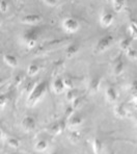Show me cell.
<instances>
[{
	"instance_id": "1",
	"label": "cell",
	"mask_w": 137,
	"mask_h": 154,
	"mask_svg": "<svg viewBox=\"0 0 137 154\" xmlns=\"http://www.w3.org/2000/svg\"><path fill=\"white\" fill-rule=\"evenodd\" d=\"M47 90V82L46 81H42V82H39L33 87V89L30 91L28 95V104L30 105H34L35 103H37L40 100L43 98V96L45 95Z\"/></svg>"
},
{
	"instance_id": "2",
	"label": "cell",
	"mask_w": 137,
	"mask_h": 154,
	"mask_svg": "<svg viewBox=\"0 0 137 154\" xmlns=\"http://www.w3.org/2000/svg\"><path fill=\"white\" fill-rule=\"evenodd\" d=\"M37 38H39V32L37 29H28L22 35V41L28 49H32L37 46Z\"/></svg>"
},
{
	"instance_id": "3",
	"label": "cell",
	"mask_w": 137,
	"mask_h": 154,
	"mask_svg": "<svg viewBox=\"0 0 137 154\" xmlns=\"http://www.w3.org/2000/svg\"><path fill=\"white\" fill-rule=\"evenodd\" d=\"M62 29L68 33H75L80 27L79 21L74 17H67L62 20Z\"/></svg>"
},
{
	"instance_id": "4",
	"label": "cell",
	"mask_w": 137,
	"mask_h": 154,
	"mask_svg": "<svg viewBox=\"0 0 137 154\" xmlns=\"http://www.w3.org/2000/svg\"><path fill=\"white\" fill-rule=\"evenodd\" d=\"M113 41L114 38L111 35H106L104 37H102L98 41V43L96 45V52L103 53V52L108 50L110 47H111V45L113 44Z\"/></svg>"
},
{
	"instance_id": "5",
	"label": "cell",
	"mask_w": 137,
	"mask_h": 154,
	"mask_svg": "<svg viewBox=\"0 0 137 154\" xmlns=\"http://www.w3.org/2000/svg\"><path fill=\"white\" fill-rule=\"evenodd\" d=\"M42 21V16L37 15V14H28L21 18L20 22L23 24H27V25H35L39 24Z\"/></svg>"
},
{
	"instance_id": "6",
	"label": "cell",
	"mask_w": 137,
	"mask_h": 154,
	"mask_svg": "<svg viewBox=\"0 0 137 154\" xmlns=\"http://www.w3.org/2000/svg\"><path fill=\"white\" fill-rule=\"evenodd\" d=\"M114 21V16L112 13L110 12H105L101 15L100 17V24L103 28H107L113 23Z\"/></svg>"
},
{
	"instance_id": "7",
	"label": "cell",
	"mask_w": 137,
	"mask_h": 154,
	"mask_svg": "<svg viewBox=\"0 0 137 154\" xmlns=\"http://www.w3.org/2000/svg\"><path fill=\"white\" fill-rule=\"evenodd\" d=\"M22 127L25 131H32L35 128V121L32 117L26 116L22 120Z\"/></svg>"
},
{
	"instance_id": "8",
	"label": "cell",
	"mask_w": 137,
	"mask_h": 154,
	"mask_svg": "<svg viewBox=\"0 0 137 154\" xmlns=\"http://www.w3.org/2000/svg\"><path fill=\"white\" fill-rule=\"evenodd\" d=\"M52 90L55 94H62L66 91V87H64V79L62 78H56L52 83Z\"/></svg>"
},
{
	"instance_id": "9",
	"label": "cell",
	"mask_w": 137,
	"mask_h": 154,
	"mask_svg": "<svg viewBox=\"0 0 137 154\" xmlns=\"http://www.w3.org/2000/svg\"><path fill=\"white\" fill-rule=\"evenodd\" d=\"M118 92L113 87H108L105 92V98L109 103H114L118 100Z\"/></svg>"
},
{
	"instance_id": "10",
	"label": "cell",
	"mask_w": 137,
	"mask_h": 154,
	"mask_svg": "<svg viewBox=\"0 0 137 154\" xmlns=\"http://www.w3.org/2000/svg\"><path fill=\"white\" fill-rule=\"evenodd\" d=\"M3 62H4V64H5L6 66H8V67H10V68L18 67V64H19V62H18V58L16 57L15 55L10 54V53L4 54V55H3Z\"/></svg>"
},
{
	"instance_id": "11",
	"label": "cell",
	"mask_w": 137,
	"mask_h": 154,
	"mask_svg": "<svg viewBox=\"0 0 137 154\" xmlns=\"http://www.w3.org/2000/svg\"><path fill=\"white\" fill-rule=\"evenodd\" d=\"M83 123V118L79 115H72L69 119V125L71 127H78Z\"/></svg>"
},
{
	"instance_id": "12",
	"label": "cell",
	"mask_w": 137,
	"mask_h": 154,
	"mask_svg": "<svg viewBox=\"0 0 137 154\" xmlns=\"http://www.w3.org/2000/svg\"><path fill=\"white\" fill-rule=\"evenodd\" d=\"M101 85V78L99 76H95L91 78V82H89V90L91 93H97L100 89Z\"/></svg>"
},
{
	"instance_id": "13",
	"label": "cell",
	"mask_w": 137,
	"mask_h": 154,
	"mask_svg": "<svg viewBox=\"0 0 137 154\" xmlns=\"http://www.w3.org/2000/svg\"><path fill=\"white\" fill-rule=\"evenodd\" d=\"M91 147H93V150L95 154H101L103 151V144L98 137H95L91 142Z\"/></svg>"
},
{
	"instance_id": "14",
	"label": "cell",
	"mask_w": 137,
	"mask_h": 154,
	"mask_svg": "<svg viewBox=\"0 0 137 154\" xmlns=\"http://www.w3.org/2000/svg\"><path fill=\"white\" fill-rule=\"evenodd\" d=\"M131 45H132V38H124L120 41V43H118L120 49L125 52L131 47Z\"/></svg>"
},
{
	"instance_id": "15",
	"label": "cell",
	"mask_w": 137,
	"mask_h": 154,
	"mask_svg": "<svg viewBox=\"0 0 137 154\" xmlns=\"http://www.w3.org/2000/svg\"><path fill=\"white\" fill-rule=\"evenodd\" d=\"M79 49H80V46L78 44H76V43H74V44H71L68 47V48H67V50H66L67 57H72V56H74L78 51H79Z\"/></svg>"
},
{
	"instance_id": "16",
	"label": "cell",
	"mask_w": 137,
	"mask_h": 154,
	"mask_svg": "<svg viewBox=\"0 0 137 154\" xmlns=\"http://www.w3.org/2000/svg\"><path fill=\"white\" fill-rule=\"evenodd\" d=\"M125 70V64L122 60H118V62L114 64V67H113V74L116 76H120L121 74L124 72Z\"/></svg>"
},
{
	"instance_id": "17",
	"label": "cell",
	"mask_w": 137,
	"mask_h": 154,
	"mask_svg": "<svg viewBox=\"0 0 137 154\" xmlns=\"http://www.w3.org/2000/svg\"><path fill=\"white\" fill-rule=\"evenodd\" d=\"M112 6H113V10L116 13H121L125 8L126 5V0H112Z\"/></svg>"
},
{
	"instance_id": "18",
	"label": "cell",
	"mask_w": 137,
	"mask_h": 154,
	"mask_svg": "<svg viewBox=\"0 0 137 154\" xmlns=\"http://www.w3.org/2000/svg\"><path fill=\"white\" fill-rule=\"evenodd\" d=\"M114 115L118 118H124L127 115V110H126L125 106L123 104H118V105L114 106Z\"/></svg>"
},
{
	"instance_id": "19",
	"label": "cell",
	"mask_w": 137,
	"mask_h": 154,
	"mask_svg": "<svg viewBox=\"0 0 137 154\" xmlns=\"http://www.w3.org/2000/svg\"><path fill=\"white\" fill-rule=\"evenodd\" d=\"M34 149L37 151H39V152H44V151H46L48 149V143L44 141V140H40V141L35 143Z\"/></svg>"
},
{
	"instance_id": "20",
	"label": "cell",
	"mask_w": 137,
	"mask_h": 154,
	"mask_svg": "<svg viewBox=\"0 0 137 154\" xmlns=\"http://www.w3.org/2000/svg\"><path fill=\"white\" fill-rule=\"evenodd\" d=\"M40 72V67L37 64H30L27 68V74L29 76H35Z\"/></svg>"
},
{
	"instance_id": "21",
	"label": "cell",
	"mask_w": 137,
	"mask_h": 154,
	"mask_svg": "<svg viewBox=\"0 0 137 154\" xmlns=\"http://www.w3.org/2000/svg\"><path fill=\"white\" fill-rule=\"evenodd\" d=\"M126 55L129 60H137V49H135L134 47H130L127 51H126Z\"/></svg>"
},
{
	"instance_id": "22",
	"label": "cell",
	"mask_w": 137,
	"mask_h": 154,
	"mask_svg": "<svg viewBox=\"0 0 137 154\" xmlns=\"http://www.w3.org/2000/svg\"><path fill=\"white\" fill-rule=\"evenodd\" d=\"M66 97H67V100H69L70 102H73V101L75 100L76 98H78L77 91L74 90V89L69 90L68 92H67V94H66Z\"/></svg>"
},
{
	"instance_id": "23",
	"label": "cell",
	"mask_w": 137,
	"mask_h": 154,
	"mask_svg": "<svg viewBox=\"0 0 137 154\" xmlns=\"http://www.w3.org/2000/svg\"><path fill=\"white\" fill-rule=\"evenodd\" d=\"M129 31H130L131 38H134V40H137V25L134 22H132L129 25Z\"/></svg>"
},
{
	"instance_id": "24",
	"label": "cell",
	"mask_w": 137,
	"mask_h": 154,
	"mask_svg": "<svg viewBox=\"0 0 137 154\" xmlns=\"http://www.w3.org/2000/svg\"><path fill=\"white\" fill-rule=\"evenodd\" d=\"M6 143H7L8 146L12 147V148H19V146H20V142L18 141L17 139H15V137H8V139L6 140Z\"/></svg>"
},
{
	"instance_id": "25",
	"label": "cell",
	"mask_w": 137,
	"mask_h": 154,
	"mask_svg": "<svg viewBox=\"0 0 137 154\" xmlns=\"http://www.w3.org/2000/svg\"><path fill=\"white\" fill-rule=\"evenodd\" d=\"M64 87H66V90L73 89L74 82H73V79H72L71 77H66V78H64Z\"/></svg>"
},
{
	"instance_id": "26",
	"label": "cell",
	"mask_w": 137,
	"mask_h": 154,
	"mask_svg": "<svg viewBox=\"0 0 137 154\" xmlns=\"http://www.w3.org/2000/svg\"><path fill=\"white\" fill-rule=\"evenodd\" d=\"M64 128V126L62 125L61 123H57V124H55V125L53 126L52 131H53V133H54V134H59V133L62 132Z\"/></svg>"
},
{
	"instance_id": "27",
	"label": "cell",
	"mask_w": 137,
	"mask_h": 154,
	"mask_svg": "<svg viewBox=\"0 0 137 154\" xmlns=\"http://www.w3.org/2000/svg\"><path fill=\"white\" fill-rule=\"evenodd\" d=\"M8 10V3L6 0H1L0 1V12L1 13H6Z\"/></svg>"
},
{
	"instance_id": "28",
	"label": "cell",
	"mask_w": 137,
	"mask_h": 154,
	"mask_svg": "<svg viewBox=\"0 0 137 154\" xmlns=\"http://www.w3.org/2000/svg\"><path fill=\"white\" fill-rule=\"evenodd\" d=\"M69 137L72 142H78V140L80 139V134H79V132H77V131H73V132L70 133Z\"/></svg>"
},
{
	"instance_id": "29",
	"label": "cell",
	"mask_w": 137,
	"mask_h": 154,
	"mask_svg": "<svg viewBox=\"0 0 137 154\" xmlns=\"http://www.w3.org/2000/svg\"><path fill=\"white\" fill-rule=\"evenodd\" d=\"M6 102H7V99L4 95H0V108L4 107L6 105Z\"/></svg>"
},
{
	"instance_id": "30",
	"label": "cell",
	"mask_w": 137,
	"mask_h": 154,
	"mask_svg": "<svg viewBox=\"0 0 137 154\" xmlns=\"http://www.w3.org/2000/svg\"><path fill=\"white\" fill-rule=\"evenodd\" d=\"M44 3L46 4V5L53 8V6H55L56 4H57V0H44Z\"/></svg>"
},
{
	"instance_id": "31",
	"label": "cell",
	"mask_w": 137,
	"mask_h": 154,
	"mask_svg": "<svg viewBox=\"0 0 137 154\" xmlns=\"http://www.w3.org/2000/svg\"><path fill=\"white\" fill-rule=\"evenodd\" d=\"M3 82H4V79H3V78H1V77H0V85H1Z\"/></svg>"
},
{
	"instance_id": "32",
	"label": "cell",
	"mask_w": 137,
	"mask_h": 154,
	"mask_svg": "<svg viewBox=\"0 0 137 154\" xmlns=\"http://www.w3.org/2000/svg\"><path fill=\"white\" fill-rule=\"evenodd\" d=\"M134 102H135V105H136V107H137V96L135 97V99H134Z\"/></svg>"
},
{
	"instance_id": "33",
	"label": "cell",
	"mask_w": 137,
	"mask_h": 154,
	"mask_svg": "<svg viewBox=\"0 0 137 154\" xmlns=\"http://www.w3.org/2000/svg\"><path fill=\"white\" fill-rule=\"evenodd\" d=\"M1 137H2V131H1V128H0V140H1Z\"/></svg>"
},
{
	"instance_id": "34",
	"label": "cell",
	"mask_w": 137,
	"mask_h": 154,
	"mask_svg": "<svg viewBox=\"0 0 137 154\" xmlns=\"http://www.w3.org/2000/svg\"><path fill=\"white\" fill-rule=\"evenodd\" d=\"M107 2H109V3H111V2H112V0H107Z\"/></svg>"
},
{
	"instance_id": "35",
	"label": "cell",
	"mask_w": 137,
	"mask_h": 154,
	"mask_svg": "<svg viewBox=\"0 0 137 154\" xmlns=\"http://www.w3.org/2000/svg\"><path fill=\"white\" fill-rule=\"evenodd\" d=\"M1 24H2V21H1V18H0V26H1Z\"/></svg>"
},
{
	"instance_id": "36",
	"label": "cell",
	"mask_w": 137,
	"mask_h": 154,
	"mask_svg": "<svg viewBox=\"0 0 137 154\" xmlns=\"http://www.w3.org/2000/svg\"><path fill=\"white\" fill-rule=\"evenodd\" d=\"M51 154H58V153H57V152H52Z\"/></svg>"
},
{
	"instance_id": "37",
	"label": "cell",
	"mask_w": 137,
	"mask_h": 154,
	"mask_svg": "<svg viewBox=\"0 0 137 154\" xmlns=\"http://www.w3.org/2000/svg\"><path fill=\"white\" fill-rule=\"evenodd\" d=\"M136 125H137V121H136Z\"/></svg>"
}]
</instances>
